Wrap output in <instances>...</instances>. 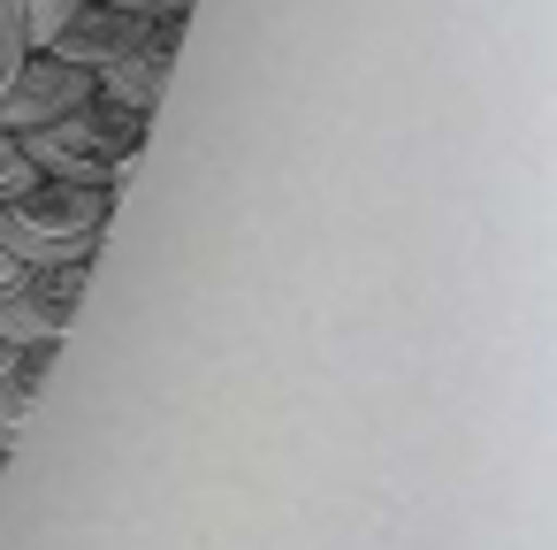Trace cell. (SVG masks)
I'll return each instance as SVG.
<instances>
[{
    "label": "cell",
    "mask_w": 557,
    "mask_h": 550,
    "mask_svg": "<svg viewBox=\"0 0 557 550\" xmlns=\"http://www.w3.org/2000/svg\"><path fill=\"white\" fill-rule=\"evenodd\" d=\"M115 199H123V184L32 176L24 192L0 199V253H9L16 268L70 260V253H92V260H100V237H108V222H115Z\"/></svg>",
    "instance_id": "6da1fadb"
},
{
    "label": "cell",
    "mask_w": 557,
    "mask_h": 550,
    "mask_svg": "<svg viewBox=\"0 0 557 550\" xmlns=\"http://www.w3.org/2000/svg\"><path fill=\"white\" fill-rule=\"evenodd\" d=\"M146 108H115V100H85V108H70V115H54V123H39V131H16L24 138V154H32V169L39 176H77V184H131V169H138V146H146Z\"/></svg>",
    "instance_id": "7a4b0ae2"
},
{
    "label": "cell",
    "mask_w": 557,
    "mask_h": 550,
    "mask_svg": "<svg viewBox=\"0 0 557 550\" xmlns=\"http://www.w3.org/2000/svg\"><path fill=\"white\" fill-rule=\"evenodd\" d=\"M85 100H92V70H70L62 54L32 47L16 62V77L0 85V131H39V123H54V115H70Z\"/></svg>",
    "instance_id": "3957f363"
},
{
    "label": "cell",
    "mask_w": 557,
    "mask_h": 550,
    "mask_svg": "<svg viewBox=\"0 0 557 550\" xmlns=\"http://www.w3.org/2000/svg\"><path fill=\"white\" fill-rule=\"evenodd\" d=\"M138 39H146V16L115 9V0H77V9L54 24L47 54H62L70 70H108V62H123Z\"/></svg>",
    "instance_id": "277c9868"
},
{
    "label": "cell",
    "mask_w": 557,
    "mask_h": 550,
    "mask_svg": "<svg viewBox=\"0 0 557 550\" xmlns=\"http://www.w3.org/2000/svg\"><path fill=\"white\" fill-rule=\"evenodd\" d=\"M70 321H77V306L47 298L24 268H16V283H0V337H9V344H62Z\"/></svg>",
    "instance_id": "5b68a950"
},
{
    "label": "cell",
    "mask_w": 557,
    "mask_h": 550,
    "mask_svg": "<svg viewBox=\"0 0 557 550\" xmlns=\"http://www.w3.org/2000/svg\"><path fill=\"white\" fill-rule=\"evenodd\" d=\"M32 54V24H24V0H0V85L16 77V62Z\"/></svg>",
    "instance_id": "8992f818"
},
{
    "label": "cell",
    "mask_w": 557,
    "mask_h": 550,
    "mask_svg": "<svg viewBox=\"0 0 557 550\" xmlns=\"http://www.w3.org/2000/svg\"><path fill=\"white\" fill-rule=\"evenodd\" d=\"M24 428H32V398L9 382V367H0V451H16V443H24Z\"/></svg>",
    "instance_id": "52a82bcc"
},
{
    "label": "cell",
    "mask_w": 557,
    "mask_h": 550,
    "mask_svg": "<svg viewBox=\"0 0 557 550\" xmlns=\"http://www.w3.org/2000/svg\"><path fill=\"white\" fill-rule=\"evenodd\" d=\"M39 169H32V154H24V138L16 131H0V199H9V192H24Z\"/></svg>",
    "instance_id": "ba28073f"
},
{
    "label": "cell",
    "mask_w": 557,
    "mask_h": 550,
    "mask_svg": "<svg viewBox=\"0 0 557 550\" xmlns=\"http://www.w3.org/2000/svg\"><path fill=\"white\" fill-rule=\"evenodd\" d=\"M77 9V0H24V24H32V47H47L54 39V24Z\"/></svg>",
    "instance_id": "9c48e42d"
},
{
    "label": "cell",
    "mask_w": 557,
    "mask_h": 550,
    "mask_svg": "<svg viewBox=\"0 0 557 550\" xmlns=\"http://www.w3.org/2000/svg\"><path fill=\"white\" fill-rule=\"evenodd\" d=\"M115 9H131V16H169V9H191V0H115Z\"/></svg>",
    "instance_id": "30bf717a"
},
{
    "label": "cell",
    "mask_w": 557,
    "mask_h": 550,
    "mask_svg": "<svg viewBox=\"0 0 557 550\" xmlns=\"http://www.w3.org/2000/svg\"><path fill=\"white\" fill-rule=\"evenodd\" d=\"M0 283H16V260H9V253H0Z\"/></svg>",
    "instance_id": "8fae6325"
},
{
    "label": "cell",
    "mask_w": 557,
    "mask_h": 550,
    "mask_svg": "<svg viewBox=\"0 0 557 550\" xmlns=\"http://www.w3.org/2000/svg\"><path fill=\"white\" fill-rule=\"evenodd\" d=\"M9 359H16V344H9V337H0V367H9Z\"/></svg>",
    "instance_id": "7c38bea8"
},
{
    "label": "cell",
    "mask_w": 557,
    "mask_h": 550,
    "mask_svg": "<svg viewBox=\"0 0 557 550\" xmlns=\"http://www.w3.org/2000/svg\"><path fill=\"white\" fill-rule=\"evenodd\" d=\"M0 474H9V451H0Z\"/></svg>",
    "instance_id": "4fadbf2b"
}]
</instances>
